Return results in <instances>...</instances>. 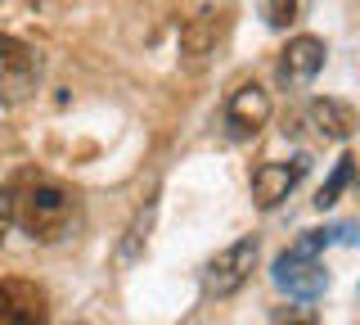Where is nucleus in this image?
Here are the masks:
<instances>
[{
    "mask_svg": "<svg viewBox=\"0 0 360 325\" xmlns=\"http://www.w3.org/2000/svg\"><path fill=\"white\" fill-rule=\"evenodd\" d=\"M266 122H270V95L257 82L234 86L230 99H225V127H230V136L234 140H252Z\"/></svg>",
    "mask_w": 360,
    "mask_h": 325,
    "instance_id": "obj_6",
    "label": "nucleus"
},
{
    "mask_svg": "<svg viewBox=\"0 0 360 325\" xmlns=\"http://www.w3.org/2000/svg\"><path fill=\"white\" fill-rule=\"evenodd\" d=\"M338 231H307L292 249H284L275 257V266H270V280H275V289H284L288 298H320L324 289H329V271H324L320 253L333 244Z\"/></svg>",
    "mask_w": 360,
    "mask_h": 325,
    "instance_id": "obj_2",
    "label": "nucleus"
},
{
    "mask_svg": "<svg viewBox=\"0 0 360 325\" xmlns=\"http://www.w3.org/2000/svg\"><path fill=\"white\" fill-rule=\"evenodd\" d=\"M257 253H262V240H257V235H243V240H234L230 249H221L207 266H202V294L207 298L239 294L248 285V276H252V266H257Z\"/></svg>",
    "mask_w": 360,
    "mask_h": 325,
    "instance_id": "obj_3",
    "label": "nucleus"
},
{
    "mask_svg": "<svg viewBox=\"0 0 360 325\" xmlns=\"http://www.w3.org/2000/svg\"><path fill=\"white\" fill-rule=\"evenodd\" d=\"M50 298L32 280H0V325H45Z\"/></svg>",
    "mask_w": 360,
    "mask_h": 325,
    "instance_id": "obj_7",
    "label": "nucleus"
},
{
    "mask_svg": "<svg viewBox=\"0 0 360 325\" xmlns=\"http://www.w3.org/2000/svg\"><path fill=\"white\" fill-rule=\"evenodd\" d=\"M352 176H356V159H352V154H342V159H338V167H333V176L320 185V195H315V208H333L338 195L347 190V181H352Z\"/></svg>",
    "mask_w": 360,
    "mask_h": 325,
    "instance_id": "obj_10",
    "label": "nucleus"
},
{
    "mask_svg": "<svg viewBox=\"0 0 360 325\" xmlns=\"http://www.w3.org/2000/svg\"><path fill=\"white\" fill-rule=\"evenodd\" d=\"M9 190V217L22 235H32L37 244H59L77 226V195L63 181H54L50 172L22 167L14 172Z\"/></svg>",
    "mask_w": 360,
    "mask_h": 325,
    "instance_id": "obj_1",
    "label": "nucleus"
},
{
    "mask_svg": "<svg viewBox=\"0 0 360 325\" xmlns=\"http://www.w3.org/2000/svg\"><path fill=\"white\" fill-rule=\"evenodd\" d=\"M307 172H311V159H307V154H292L288 163H262L252 172V204L266 208V212L279 208L292 190L302 185V176H307Z\"/></svg>",
    "mask_w": 360,
    "mask_h": 325,
    "instance_id": "obj_5",
    "label": "nucleus"
},
{
    "mask_svg": "<svg viewBox=\"0 0 360 325\" xmlns=\"http://www.w3.org/2000/svg\"><path fill=\"white\" fill-rule=\"evenodd\" d=\"M297 14V0H262V18L270 27H288Z\"/></svg>",
    "mask_w": 360,
    "mask_h": 325,
    "instance_id": "obj_11",
    "label": "nucleus"
},
{
    "mask_svg": "<svg viewBox=\"0 0 360 325\" xmlns=\"http://www.w3.org/2000/svg\"><path fill=\"white\" fill-rule=\"evenodd\" d=\"M307 122L315 131H320L324 140H347L352 131L360 127V118H356V109L352 104H342V99H311V109H307Z\"/></svg>",
    "mask_w": 360,
    "mask_h": 325,
    "instance_id": "obj_9",
    "label": "nucleus"
},
{
    "mask_svg": "<svg viewBox=\"0 0 360 325\" xmlns=\"http://www.w3.org/2000/svg\"><path fill=\"white\" fill-rule=\"evenodd\" d=\"M41 82V59L27 41L0 32V104H22Z\"/></svg>",
    "mask_w": 360,
    "mask_h": 325,
    "instance_id": "obj_4",
    "label": "nucleus"
},
{
    "mask_svg": "<svg viewBox=\"0 0 360 325\" xmlns=\"http://www.w3.org/2000/svg\"><path fill=\"white\" fill-rule=\"evenodd\" d=\"M14 226V217H9V190L0 185V240H5V231Z\"/></svg>",
    "mask_w": 360,
    "mask_h": 325,
    "instance_id": "obj_13",
    "label": "nucleus"
},
{
    "mask_svg": "<svg viewBox=\"0 0 360 325\" xmlns=\"http://www.w3.org/2000/svg\"><path fill=\"white\" fill-rule=\"evenodd\" d=\"M324 41L320 37H292L279 54V82L284 86H311L315 73L324 68Z\"/></svg>",
    "mask_w": 360,
    "mask_h": 325,
    "instance_id": "obj_8",
    "label": "nucleus"
},
{
    "mask_svg": "<svg viewBox=\"0 0 360 325\" xmlns=\"http://www.w3.org/2000/svg\"><path fill=\"white\" fill-rule=\"evenodd\" d=\"M275 325H320V317L297 298V307H275Z\"/></svg>",
    "mask_w": 360,
    "mask_h": 325,
    "instance_id": "obj_12",
    "label": "nucleus"
}]
</instances>
